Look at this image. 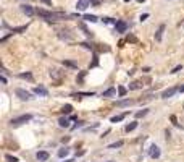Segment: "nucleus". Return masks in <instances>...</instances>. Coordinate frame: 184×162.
<instances>
[{
  "label": "nucleus",
  "instance_id": "nucleus-29",
  "mask_svg": "<svg viewBox=\"0 0 184 162\" xmlns=\"http://www.w3.org/2000/svg\"><path fill=\"white\" fill-rule=\"evenodd\" d=\"M179 70H183V65H181V63H179V65H176L174 68L171 70V73H178V71H179Z\"/></svg>",
  "mask_w": 184,
  "mask_h": 162
},
{
  "label": "nucleus",
  "instance_id": "nucleus-14",
  "mask_svg": "<svg viewBox=\"0 0 184 162\" xmlns=\"http://www.w3.org/2000/svg\"><path fill=\"white\" fill-rule=\"evenodd\" d=\"M137 128V122H131V123H128L126 126H124V131L126 133H129V131H132V130Z\"/></svg>",
  "mask_w": 184,
  "mask_h": 162
},
{
  "label": "nucleus",
  "instance_id": "nucleus-13",
  "mask_svg": "<svg viewBox=\"0 0 184 162\" xmlns=\"http://www.w3.org/2000/svg\"><path fill=\"white\" fill-rule=\"evenodd\" d=\"M115 94H116V89H115V88H108L107 91H103V93H102V97H113Z\"/></svg>",
  "mask_w": 184,
  "mask_h": 162
},
{
  "label": "nucleus",
  "instance_id": "nucleus-30",
  "mask_svg": "<svg viewBox=\"0 0 184 162\" xmlns=\"http://www.w3.org/2000/svg\"><path fill=\"white\" fill-rule=\"evenodd\" d=\"M20 78H28V80H31L33 76H31V73H21Z\"/></svg>",
  "mask_w": 184,
  "mask_h": 162
},
{
  "label": "nucleus",
  "instance_id": "nucleus-2",
  "mask_svg": "<svg viewBox=\"0 0 184 162\" xmlns=\"http://www.w3.org/2000/svg\"><path fill=\"white\" fill-rule=\"evenodd\" d=\"M31 118H33L31 113H24V115L12 118V120H10V125L12 126H21V125H24V123H28V122H31Z\"/></svg>",
  "mask_w": 184,
  "mask_h": 162
},
{
  "label": "nucleus",
  "instance_id": "nucleus-6",
  "mask_svg": "<svg viewBox=\"0 0 184 162\" xmlns=\"http://www.w3.org/2000/svg\"><path fill=\"white\" fill-rule=\"evenodd\" d=\"M149 156H150L152 159H158L160 157V148L158 146H150V149H149Z\"/></svg>",
  "mask_w": 184,
  "mask_h": 162
},
{
  "label": "nucleus",
  "instance_id": "nucleus-37",
  "mask_svg": "<svg viewBox=\"0 0 184 162\" xmlns=\"http://www.w3.org/2000/svg\"><path fill=\"white\" fill-rule=\"evenodd\" d=\"M179 93H184V86H181V88H179Z\"/></svg>",
  "mask_w": 184,
  "mask_h": 162
},
{
  "label": "nucleus",
  "instance_id": "nucleus-1",
  "mask_svg": "<svg viewBox=\"0 0 184 162\" xmlns=\"http://www.w3.org/2000/svg\"><path fill=\"white\" fill-rule=\"evenodd\" d=\"M36 13L41 18L44 20H66V18H71L73 15H68V13H63V12H47V10H42V8H37Z\"/></svg>",
  "mask_w": 184,
  "mask_h": 162
},
{
  "label": "nucleus",
  "instance_id": "nucleus-40",
  "mask_svg": "<svg viewBox=\"0 0 184 162\" xmlns=\"http://www.w3.org/2000/svg\"><path fill=\"white\" fill-rule=\"evenodd\" d=\"M124 2H129V0H124Z\"/></svg>",
  "mask_w": 184,
  "mask_h": 162
},
{
  "label": "nucleus",
  "instance_id": "nucleus-15",
  "mask_svg": "<svg viewBox=\"0 0 184 162\" xmlns=\"http://www.w3.org/2000/svg\"><path fill=\"white\" fill-rule=\"evenodd\" d=\"M132 102H134L132 99H124V101H118L116 105H118V107H126V105H131Z\"/></svg>",
  "mask_w": 184,
  "mask_h": 162
},
{
  "label": "nucleus",
  "instance_id": "nucleus-11",
  "mask_svg": "<svg viewBox=\"0 0 184 162\" xmlns=\"http://www.w3.org/2000/svg\"><path fill=\"white\" fill-rule=\"evenodd\" d=\"M163 31H165V24H160V28L157 29V32H155V41H162V37H163Z\"/></svg>",
  "mask_w": 184,
  "mask_h": 162
},
{
  "label": "nucleus",
  "instance_id": "nucleus-20",
  "mask_svg": "<svg viewBox=\"0 0 184 162\" xmlns=\"http://www.w3.org/2000/svg\"><path fill=\"white\" fill-rule=\"evenodd\" d=\"M79 28H81V29H82V31H84V34H86V36H87V37H92V32H90V31H89V29H87V28H86V24H84V23H81V24H79Z\"/></svg>",
  "mask_w": 184,
  "mask_h": 162
},
{
  "label": "nucleus",
  "instance_id": "nucleus-24",
  "mask_svg": "<svg viewBox=\"0 0 184 162\" xmlns=\"http://www.w3.org/2000/svg\"><path fill=\"white\" fill-rule=\"evenodd\" d=\"M123 118H124V113H121V115H116V117H111V123H116V122H121Z\"/></svg>",
  "mask_w": 184,
  "mask_h": 162
},
{
  "label": "nucleus",
  "instance_id": "nucleus-26",
  "mask_svg": "<svg viewBox=\"0 0 184 162\" xmlns=\"http://www.w3.org/2000/svg\"><path fill=\"white\" fill-rule=\"evenodd\" d=\"M121 146H123V141H118V143H113V144H110L108 148H110V149H116V148H121Z\"/></svg>",
  "mask_w": 184,
  "mask_h": 162
},
{
  "label": "nucleus",
  "instance_id": "nucleus-23",
  "mask_svg": "<svg viewBox=\"0 0 184 162\" xmlns=\"http://www.w3.org/2000/svg\"><path fill=\"white\" fill-rule=\"evenodd\" d=\"M71 110H73V107H71L70 104H66L65 107L61 109V113H66V115H68V113H71Z\"/></svg>",
  "mask_w": 184,
  "mask_h": 162
},
{
  "label": "nucleus",
  "instance_id": "nucleus-5",
  "mask_svg": "<svg viewBox=\"0 0 184 162\" xmlns=\"http://www.w3.org/2000/svg\"><path fill=\"white\" fill-rule=\"evenodd\" d=\"M179 91V88H176V86H173V88L170 89H165L163 93H162V99H168V97H171L174 93H178Z\"/></svg>",
  "mask_w": 184,
  "mask_h": 162
},
{
  "label": "nucleus",
  "instance_id": "nucleus-17",
  "mask_svg": "<svg viewBox=\"0 0 184 162\" xmlns=\"http://www.w3.org/2000/svg\"><path fill=\"white\" fill-rule=\"evenodd\" d=\"M82 18H84L86 21H90V23H95V21H98V18H97L95 15H84Z\"/></svg>",
  "mask_w": 184,
  "mask_h": 162
},
{
  "label": "nucleus",
  "instance_id": "nucleus-19",
  "mask_svg": "<svg viewBox=\"0 0 184 162\" xmlns=\"http://www.w3.org/2000/svg\"><path fill=\"white\" fill-rule=\"evenodd\" d=\"M68 152H70V149H68V148H61L60 151H58V157H66V156H68Z\"/></svg>",
  "mask_w": 184,
  "mask_h": 162
},
{
  "label": "nucleus",
  "instance_id": "nucleus-35",
  "mask_svg": "<svg viewBox=\"0 0 184 162\" xmlns=\"http://www.w3.org/2000/svg\"><path fill=\"white\" fill-rule=\"evenodd\" d=\"M145 18H149V15H147V13H144V15L141 16V21H144V20H145Z\"/></svg>",
  "mask_w": 184,
  "mask_h": 162
},
{
  "label": "nucleus",
  "instance_id": "nucleus-33",
  "mask_svg": "<svg viewBox=\"0 0 184 162\" xmlns=\"http://www.w3.org/2000/svg\"><path fill=\"white\" fill-rule=\"evenodd\" d=\"M171 122L174 123L176 126H179V123H178V120H176V117H174V115H171Z\"/></svg>",
  "mask_w": 184,
  "mask_h": 162
},
{
  "label": "nucleus",
  "instance_id": "nucleus-12",
  "mask_svg": "<svg viewBox=\"0 0 184 162\" xmlns=\"http://www.w3.org/2000/svg\"><path fill=\"white\" fill-rule=\"evenodd\" d=\"M70 31H60L58 32V37L60 39H65V41H71L73 39V34H68Z\"/></svg>",
  "mask_w": 184,
  "mask_h": 162
},
{
  "label": "nucleus",
  "instance_id": "nucleus-16",
  "mask_svg": "<svg viewBox=\"0 0 184 162\" xmlns=\"http://www.w3.org/2000/svg\"><path fill=\"white\" fill-rule=\"evenodd\" d=\"M63 65H65V67H70V68H78V63L73 60H63Z\"/></svg>",
  "mask_w": 184,
  "mask_h": 162
},
{
  "label": "nucleus",
  "instance_id": "nucleus-32",
  "mask_svg": "<svg viewBox=\"0 0 184 162\" xmlns=\"http://www.w3.org/2000/svg\"><path fill=\"white\" fill-rule=\"evenodd\" d=\"M128 41H129V42H137V39H136L134 36H128Z\"/></svg>",
  "mask_w": 184,
  "mask_h": 162
},
{
  "label": "nucleus",
  "instance_id": "nucleus-34",
  "mask_svg": "<svg viewBox=\"0 0 184 162\" xmlns=\"http://www.w3.org/2000/svg\"><path fill=\"white\" fill-rule=\"evenodd\" d=\"M41 2H44L45 5H52V0H41Z\"/></svg>",
  "mask_w": 184,
  "mask_h": 162
},
{
  "label": "nucleus",
  "instance_id": "nucleus-38",
  "mask_svg": "<svg viewBox=\"0 0 184 162\" xmlns=\"http://www.w3.org/2000/svg\"><path fill=\"white\" fill-rule=\"evenodd\" d=\"M137 2H139V3H142V2H145V0H137Z\"/></svg>",
  "mask_w": 184,
  "mask_h": 162
},
{
  "label": "nucleus",
  "instance_id": "nucleus-18",
  "mask_svg": "<svg viewBox=\"0 0 184 162\" xmlns=\"http://www.w3.org/2000/svg\"><path fill=\"white\" fill-rule=\"evenodd\" d=\"M58 125L63 126V128H68V126H70V120H68V118H60V120H58Z\"/></svg>",
  "mask_w": 184,
  "mask_h": 162
},
{
  "label": "nucleus",
  "instance_id": "nucleus-3",
  "mask_svg": "<svg viewBox=\"0 0 184 162\" xmlns=\"http://www.w3.org/2000/svg\"><path fill=\"white\" fill-rule=\"evenodd\" d=\"M15 93H16V96L20 97L21 101H29V99H33L31 93H29V91H26V89H21V88H18L16 91H15Z\"/></svg>",
  "mask_w": 184,
  "mask_h": 162
},
{
  "label": "nucleus",
  "instance_id": "nucleus-21",
  "mask_svg": "<svg viewBox=\"0 0 184 162\" xmlns=\"http://www.w3.org/2000/svg\"><path fill=\"white\" fill-rule=\"evenodd\" d=\"M141 88H142V83H141V81H134V83L129 84V89H141Z\"/></svg>",
  "mask_w": 184,
  "mask_h": 162
},
{
  "label": "nucleus",
  "instance_id": "nucleus-36",
  "mask_svg": "<svg viewBox=\"0 0 184 162\" xmlns=\"http://www.w3.org/2000/svg\"><path fill=\"white\" fill-rule=\"evenodd\" d=\"M90 2H92L94 5H98V3H100V0H90Z\"/></svg>",
  "mask_w": 184,
  "mask_h": 162
},
{
  "label": "nucleus",
  "instance_id": "nucleus-39",
  "mask_svg": "<svg viewBox=\"0 0 184 162\" xmlns=\"http://www.w3.org/2000/svg\"><path fill=\"white\" fill-rule=\"evenodd\" d=\"M65 162H73V161H71V159H68V161H65Z\"/></svg>",
  "mask_w": 184,
  "mask_h": 162
},
{
  "label": "nucleus",
  "instance_id": "nucleus-27",
  "mask_svg": "<svg viewBox=\"0 0 184 162\" xmlns=\"http://www.w3.org/2000/svg\"><path fill=\"white\" fill-rule=\"evenodd\" d=\"M26 28H28V26H20V28H15V29H12V34H15V32H21V31H26Z\"/></svg>",
  "mask_w": 184,
  "mask_h": 162
},
{
  "label": "nucleus",
  "instance_id": "nucleus-7",
  "mask_svg": "<svg viewBox=\"0 0 184 162\" xmlns=\"http://www.w3.org/2000/svg\"><path fill=\"white\" fill-rule=\"evenodd\" d=\"M49 157H50V154L47 152V151H39V152L36 154V159L39 162H45V161H49Z\"/></svg>",
  "mask_w": 184,
  "mask_h": 162
},
{
  "label": "nucleus",
  "instance_id": "nucleus-25",
  "mask_svg": "<svg viewBox=\"0 0 184 162\" xmlns=\"http://www.w3.org/2000/svg\"><path fill=\"white\" fill-rule=\"evenodd\" d=\"M147 112H149V109H144V110H141V112H137L136 113V118H141V117H144V115H147Z\"/></svg>",
  "mask_w": 184,
  "mask_h": 162
},
{
  "label": "nucleus",
  "instance_id": "nucleus-8",
  "mask_svg": "<svg viewBox=\"0 0 184 162\" xmlns=\"http://www.w3.org/2000/svg\"><path fill=\"white\" fill-rule=\"evenodd\" d=\"M21 12L24 13V15H28V16H33L34 13H36V10H34L33 7H31V5H21Z\"/></svg>",
  "mask_w": 184,
  "mask_h": 162
},
{
  "label": "nucleus",
  "instance_id": "nucleus-4",
  "mask_svg": "<svg viewBox=\"0 0 184 162\" xmlns=\"http://www.w3.org/2000/svg\"><path fill=\"white\" fill-rule=\"evenodd\" d=\"M115 31L119 32V34L126 32V31H128V24H126V21H123V20L116 21V23H115Z\"/></svg>",
  "mask_w": 184,
  "mask_h": 162
},
{
  "label": "nucleus",
  "instance_id": "nucleus-31",
  "mask_svg": "<svg viewBox=\"0 0 184 162\" xmlns=\"http://www.w3.org/2000/svg\"><path fill=\"white\" fill-rule=\"evenodd\" d=\"M81 45H82L84 49H90V50H92V45H89L87 42H81Z\"/></svg>",
  "mask_w": 184,
  "mask_h": 162
},
{
  "label": "nucleus",
  "instance_id": "nucleus-28",
  "mask_svg": "<svg viewBox=\"0 0 184 162\" xmlns=\"http://www.w3.org/2000/svg\"><path fill=\"white\" fill-rule=\"evenodd\" d=\"M5 159H7L8 162H18V157H13V156H10V154H7V156H5Z\"/></svg>",
  "mask_w": 184,
  "mask_h": 162
},
{
  "label": "nucleus",
  "instance_id": "nucleus-10",
  "mask_svg": "<svg viewBox=\"0 0 184 162\" xmlns=\"http://www.w3.org/2000/svg\"><path fill=\"white\" fill-rule=\"evenodd\" d=\"M34 93L39 94V96H44V97L49 96V91H47V89H45L44 86H37V88H34Z\"/></svg>",
  "mask_w": 184,
  "mask_h": 162
},
{
  "label": "nucleus",
  "instance_id": "nucleus-22",
  "mask_svg": "<svg viewBox=\"0 0 184 162\" xmlns=\"http://www.w3.org/2000/svg\"><path fill=\"white\" fill-rule=\"evenodd\" d=\"M126 93H128V89L124 88V86H118V94H119V97H124V96H126Z\"/></svg>",
  "mask_w": 184,
  "mask_h": 162
},
{
  "label": "nucleus",
  "instance_id": "nucleus-9",
  "mask_svg": "<svg viewBox=\"0 0 184 162\" xmlns=\"http://www.w3.org/2000/svg\"><path fill=\"white\" fill-rule=\"evenodd\" d=\"M89 2H90V0H78V3H76V8H78L79 12H84V10L89 7Z\"/></svg>",
  "mask_w": 184,
  "mask_h": 162
}]
</instances>
